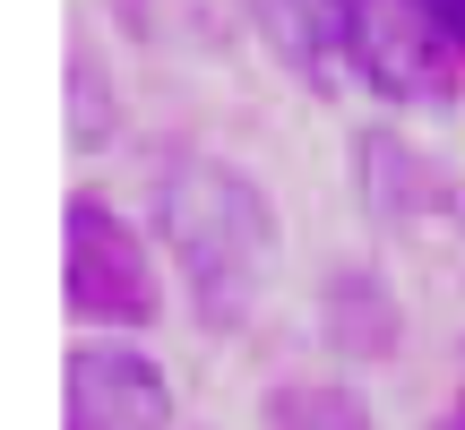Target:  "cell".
<instances>
[{
  "label": "cell",
  "instance_id": "4",
  "mask_svg": "<svg viewBox=\"0 0 465 430\" xmlns=\"http://www.w3.org/2000/svg\"><path fill=\"white\" fill-rule=\"evenodd\" d=\"M61 430H173V379L130 345H69Z\"/></svg>",
  "mask_w": 465,
  "mask_h": 430
},
{
  "label": "cell",
  "instance_id": "9",
  "mask_svg": "<svg viewBox=\"0 0 465 430\" xmlns=\"http://www.w3.org/2000/svg\"><path fill=\"white\" fill-rule=\"evenodd\" d=\"M104 138H113V78H104V52L69 34V147L95 155Z\"/></svg>",
  "mask_w": 465,
  "mask_h": 430
},
{
  "label": "cell",
  "instance_id": "8",
  "mask_svg": "<svg viewBox=\"0 0 465 430\" xmlns=\"http://www.w3.org/2000/svg\"><path fill=\"white\" fill-rule=\"evenodd\" d=\"M259 422L267 430H371V405L336 379H311V387H267Z\"/></svg>",
  "mask_w": 465,
  "mask_h": 430
},
{
  "label": "cell",
  "instance_id": "6",
  "mask_svg": "<svg viewBox=\"0 0 465 430\" xmlns=\"http://www.w3.org/2000/svg\"><path fill=\"white\" fill-rule=\"evenodd\" d=\"M397 336H405V310H397V293H388V276H371V267H336V276L319 284V345H328L345 370L388 362Z\"/></svg>",
  "mask_w": 465,
  "mask_h": 430
},
{
  "label": "cell",
  "instance_id": "5",
  "mask_svg": "<svg viewBox=\"0 0 465 430\" xmlns=\"http://www.w3.org/2000/svg\"><path fill=\"white\" fill-rule=\"evenodd\" d=\"M353 199L388 232H431V224H457L465 215L457 172L440 164V155H422L414 138H397V130H362L353 138Z\"/></svg>",
  "mask_w": 465,
  "mask_h": 430
},
{
  "label": "cell",
  "instance_id": "1",
  "mask_svg": "<svg viewBox=\"0 0 465 430\" xmlns=\"http://www.w3.org/2000/svg\"><path fill=\"white\" fill-rule=\"evenodd\" d=\"M155 224L207 327H242L276 276V207L224 155H182L155 190Z\"/></svg>",
  "mask_w": 465,
  "mask_h": 430
},
{
  "label": "cell",
  "instance_id": "2",
  "mask_svg": "<svg viewBox=\"0 0 465 430\" xmlns=\"http://www.w3.org/2000/svg\"><path fill=\"white\" fill-rule=\"evenodd\" d=\"M345 69L388 103H457L465 34L431 0H353L345 9Z\"/></svg>",
  "mask_w": 465,
  "mask_h": 430
},
{
  "label": "cell",
  "instance_id": "11",
  "mask_svg": "<svg viewBox=\"0 0 465 430\" xmlns=\"http://www.w3.org/2000/svg\"><path fill=\"white\" fill-rule=\"evenodd\" d=\"M431 430H465V396H457V405H449V414H440Z\"/></svg>",
  "mask_w": 465,
  "mask_h": 430
},
{
  "label": "cell",
  "instance_id": "3",
  "mask_svg": "<svg viewBox=\"0 0 465 430\" xmlns=\"http://www.w3.org/2000/svg\"><path fill=\"white\" fill-rule=\"evenodd\" d=\"M61 293H69V318H86V327H155L164 318V284H155L147 241L104 199L61 207Z\"/></svg>",
  "mask_w": 465,
  "mask_h": 430
},
{
  "label": "cell",
  "instance_id": "10",
  "mask_svg": "<svg viewBox=\"0 0 465 430\" xmlns=\"http://www.w3.org/2000/svg\"><path fill=\"white\" fill-rule=\"evenodd\" d=\"M431 9H440V17H449V26H457V34H465V0H431Z\"/></svg>",
  "mask_w": 465,
  "mask_h": 430
},
{
  "label": "cell",
  "instance_id": "7",
  "mask_svg": "<svg viewBox=\"0 0 465 430\" xmlns=\"http://www.w3.org/2000/svg\"><path fill=\"white\" fill-rule=\"evenodd\" d=\"M345 9L353 0H250V17H259V34L276 44V61L302 69L311 86H328L336 69H345Z\"/></svg>",
  "mask_w": 465,
  "mask_h": 430
}]
</instances>
